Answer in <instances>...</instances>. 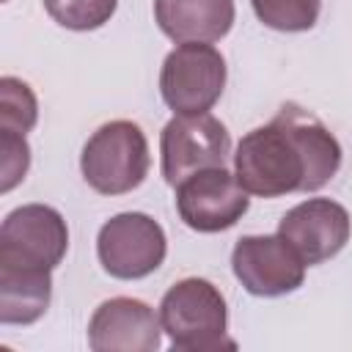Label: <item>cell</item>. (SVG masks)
I'll list each match as a JSON object with an SVG mask.
<instances>
[{
    "instance_id": "6da1fadb",
    "label": "cell",
    "mask_w": 352,
    "mask_h": 352,
    "mask_svg": "<svg viewBox=\"0 0 352 352\" xmlns=\"http://www.w3.org/2000/svg\"><path fill=\"white\" fill-rule=\"evenodd\" d=\"M341 168L336 135L305 107L286 102L275 118L250 129L234 154L236 182L258 198L316 192Z\"/></svg>"
},
{
    "instance_id": "7a4b0ae2",
    "label": "cell",
    "mask_w": 352,
    "mask_h": 352,
    "mask_svg": "<svg viewBox=\"0 0 352 352\" xmlns=\"http://www.w3.org/2000/svg\"><path fill=\"white\" fill-rule=\"evenodd\" d=\"M160 322L170 344L184 352L234 349L228 338V308L214 283L184 278L173 283L160 302Z\"/></svg>"
},
{
    "instance_id": "3957f363",
    "label": "cell",
    "mask_w": 352,
    "mask_h": 352,
    "mask_svg": "<svg viewBox=\"0 0 352 352\" xmlns=\"http://www.w3.org/2000/svg\"><path fill=\"white\" fill-rule=\"evenodd\" d=\"M148 140L135 121L102 124L82 146V179L102 195H124L143 184L148 173Z\"/></svg>"
},
{
    "instance_id": "277c9868",
    "label": "cell",
    "mask_w": 352,
    "mask_h": 352,
    "mask_svg": "<svg viewBox=\"0 0 352 352\" xmlns=\"http://www.w3.org/2000/svg\"><path fill=\"white\" fill-rule=\"evenodd\" d=\"M226 88V58L212 44L187 41L168 52L160 72V94L176 116H198L214 107Z\"/></svg>"
},
{
    "instance_id": "5b68a950",
    "label": "cell",
    "mask_w": 352,
    "mask_h": 352,
    "mask_svg": "<svg viewBox=\"0 0 352 352\" xmlns=\"http://www.w3.org/2000/svg\"><path fill=\"white\" fill-rule=\"evenodd\" d=\"M231 135L226 124L209 113L173 116L160 135L162 176L170 187L206 168H226Z\"/></svg>"
},
{
    "instance_id": "8992f818",
    "label": "cell",
    "mask_w": 352,
    "mask_h": 352,
    "mask_svg": "<svg viewBox=\"0 0 352 352\" xmlns=\"http://www.w3.org/2000/svg\"><path fill=\"white\" fill-rule=\"evenodd\" d=\"M96 253L107 275L118 280H138L165 261L168 239L154 217L143 212H121L99 228Z\"/></svg>"
},
{
    "instance_id": "52a82bcc",
    "label": "cell",
    "mask_w": 352,
    "mask_h": 352,
    "mask_svg": "<svg viewBox=\"0 0 352 352\" xmlns=\"http://www.w3.org/2000/svg\"><path fill=\"white\" fill-rule=\"evenodd\" d=\"M69 248V228L58 209L25 204L6 214L0 226V264L55 270Z\"/></svg>"
},
{
    "instance_id": "ba28073f",
    "label": "cell",
    "mask_w": 352,
    "mask_h": 352,
    "mask_svg": "<svg viewBox=\"0 0 352 352\" xmlns=\"http://www.w3.org/2000/svg\"><path fill=\"white\" fill-rule=\"evenodd\" d=\"M248 195L231 170L206 168L176 184V212L187 228L217 234L242 220L250 206Z\"/></svg>"
},
{
    "instance_id": "9c48e42d",
    "label": "cell",
    "mask_w": 352,
    "mask_h": 352,
    "mask_svg": "<svg viewBox=\"0 0 352 352\" xmlns=\"http://www.w3.org/2000/svg\"><path fill=\"white\" fill-rule=\"evenodd\" d=\"M231 270L245 292L256 297H280L302 286L305 261L280 236H242L231 250Z\"/></svg>"
},
{
    "instance_id": "30bf717a",
    "label": "cell",
    "mask_w": 352,
    "mask_h": 352,
    "mask_svg": "<svg viewBox=\"0 0 352 352\" xmlns=\"http://www.w3.org/2000/svg\"><path fill=\"white\" fill-rule=\"evenodd\" d=\"M349 212L330 198H308L292 206L280 223L278 234L300 253L305 267H316L349 242Z\"/></svg>"
},
{
    "instance_id": "8fae6325",
    "label": "cell",
    "mask_w": 352,
    "mask_h": 352,
    "mask_svg": "<svg viewBox=\"0 0 352 352\" xmlns=\"http://www.w3.org/2000/svg\"><path fill=\"white\" fill-rule=\"evenodd\" d=\"M162 322L151 305L135 297L104 300L88 322V346L94 352H157Z\"/></svg>"
},
{
    "instance_id": "7c38bea8",
    "label": "cell",
    "mask_w": 352,
    "mask_h": 352,
    "mask_svg": "<svg viewBox=\"0 0 352 352\" xmlns=\"http://www.w3.org/2000/svg\"><path fill=\"white\" fill-rule=\"evenodd\" d=\"M154 19L176 44H212L231 30L234 0H154Z\"/></svg>"
},
{
    "instance_id": "4fadbf2b",
    "label": "cell",
    "mask_w": 352,
    "mask_h": 352,
    "mask_svg": "<svg viewBox=\"0 0 352 352\" xmlns=\"http://www.w3.org/2000/svg\"><path fill=\"white\" fill-rule=\"evenodd\" d=\"M52 300V270L0 264V322L33 324Z\"/></svg>"
},
{
    "instance_id": "5bb4252c",
    "label": "cell",
    "mask_w": 352,
    "mask_h": 352,
    "mask_svg": "<svg viewBox=\"0 0 352 352\" xmlns=\"http://www.w3.org/2000/svg\"><path fill=\"white\" fill-rule=\"evenodd\" d=\"M250 3L256 16L267 28L283 33L311 30L322 11V0H250Z\"/></svg>"
},
{
    "instance_id": "9a60e30c",
    "label": "cell",
    "mask_w": 352,
    "mask_h": 352,
    "mask_svg": "<svg viewBox=\"0 0 352 352\" xmlns=\"http://www.w3.org/2000/svg\"><path fill=\"white\" fill-rule=\"evenodd\" d=\"M38 104L28 82L16 77L0 80V129L28 135L36 126Z\"/></svg>"
},
{
    "instance_id": "2e32d148",
    "label": "cell",
    "mask_w": 352,
    "mask_h": 352,
    "mask_svg": "<svg viewBox=\"0 0 352 352\" xmlns=\"http://www.w3.org/2000/svg\"><path fill=\"white\" fill-rule=\"evenodd\" d=\"M118 0H44L47 14L69 30H96L116 14Z\"/></svg>"
},
{
    "instance_id": "e0dca14e",
    "label": "cell",
    "mask_w": 352,
    "mask_h": 352,
    "mask_svg": "<svg viewBox=\"0 0 352 352\" xmlns=\"http://www.w3.org/2000/svg\"><path fill=\"white\" fill-rule=\"evenodd\" d=\"M0 154H3V160H0V176H3L0 190L8 192L25 179V173L30 168V146H28L25 135L0 129Z\"/></svg>"
}]
</instances>
